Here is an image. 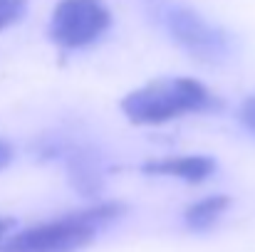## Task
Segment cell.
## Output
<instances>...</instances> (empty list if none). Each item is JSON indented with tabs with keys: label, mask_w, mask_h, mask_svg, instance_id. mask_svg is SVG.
Instances as JSON below:
<instances>
[{
	"label": "cell",
	"mask_w": 255,
	"mask_h": 252,
	"mask_svg": "<svg viewBox=\"0 0 255 252\" xmlns=\"http://www.w3.org/2000/svg\"><path fill=\"white\" fill-rule=\"evenodd\" d=\"M27 12V0H0V30L17 25Z\"/></svg>",
	"instance_id": "cell-8"
},
{
	"label": "cell",
	"mask_w": 255,
	"mask_h": 252,
	"mask_svg": "<svg viewBox=\"0 0 255 252\" xmlns=\"http://www.w3.org/2000/svg\"><path fill=\"white\" fill-rule=\"evenodd\" d=\"M144 10L154 22L166 27L171 40L193 60L203 65H221L231 57V35L223 27L208 22L193 7L169 0H144Z\"/></svg>",
	"instance_id": "cell-3"
},
{
	"label": "cell",
	"mask_w": 255,
	"mask_h": 252,
	"mask_svg": "<svg viewBox=\"0 0 255 252\" xmlns=\"http://www.w3.org/2000/svg\"><path fill=\"white\" fill-rule=\"evenodd\" d=\"M67 175H70V185L85 195V198H94L102 193L104 188V170L99 159L87 151V149H77L67 156Z\"/></svg>",
	"instance_id": "cell-6"
},
{
	"label": "cell",
	"mask_w": 255,
	"mask_h": 252,
	"mask_svg": "<svg viewBox=\"0 0 255 252\" xmlns=\"http://www.w3.org/2000/svg\"><path fill=\"white\" fill-rule=\"evenodd\" d=\"M112 25L104 0H60L52 10L47 35L62 50H82L97 42Z\"/></svg>",
	"instance_id": "cell-4"
},
{
	"label": "cell",
	"mask_w": 255,
	"mask_h": 252,
	"mask_svg": "<svg viewBox=\"0 0 255 252\" xmlns=\"http://www.w3.org/2000/svg\"><path fill=\"white\" fill-rule=\"evenodd\" d=\"M12 225H15V220H12V218H0V238H2Z\"/></svg>",
	"instance_id": "cell-11"
},
{
	"label": "cell",
	"mask_w": 255,
	"mask_h": 252,
	"mask_svg": "<svg viewBox=\"0 0 255 252\" xmlns=\"http://www.w3.org/2000/svg\"><path fill=\"white\" fill-rule=\"evenodd\" d=\"M122 213V203H97L87 210L70 213L12 235L0 245V252H77L94 240L99 225L117 220Z\"/></svg>",
	"instance_id": "cell-2"
},
{
	"label": "cell",
	"mask_w": 255,
	"mask_h": 252,
	"mask_svg": "<svg viewBox=\"0 0 255 252\" xmlns=\"http://www.w3.org/2000/svg\"><path fill=\"white\" fill-rule=\"evenodd\" d=\"M141 170L149 175H171L186 183H201L216 170V161L211 156H169L146 161Z\"/></svg>",
	"instance_id": "cell-5"
},
{
	"label": "cell",
	"mask_w": 255,
	"mask_h": 252,
	"mask_svg": "<svg viewBox=\"0 0 255 252\" xmlns=\"http://www.w3.org/2000/svg\"><path fill=\"white\" fill-rule=\"evenodd\" d=\"M238 119H241V124H243L248 131L255 134V94L243 99V104H241V109H238Z\"/></svg>",
	"instance_id": "cell-9"
},
{
	"label": "cell",
	"mask_w": 255,
	"mask_h": 252,
	"mask_svg": "<svg viewBox=\"0 0 255 252\" xmlns=\"http://www.w3.org/2000/svg\"><path fill=\"white\" fill-rule=\"evenodd\" d=\"M231 208V198L228 195H208L203 200L191 203L183 210V220L191 230H208L226 210Z\"/></svg>",
	"instance_id": "cell-7"
},
{
	"label": "cell",
	"mask_w": 255,
	"mask_h": 252,
	"mask_svg": "<svg viewBox=\"0 0 255 252\" xmlns=\"http://www.w3.org/2000/svg\"><path fill=\"white\" fill-rule=\"evenodd\" d=\"M124 116L136 126H159L183 114L218 111L221 99L193 77L154 80L122 99Z\"/></svg>",
	"instance_id": "cell-1"
},
{
	"label": "cell",
	"mask_w": 255,
	"mask_h": 252,
	"mask_svg": "<svg viewBox=\"0 0 255 252\" xmlns=\"http://www.w3.org/2000/svg\"><path fill=\"white\" fill-rule=\"evenodd\" d=\"M10 161H12V146L0 139V168H5Z\"/></svg>",
	"instance_id": "cell-10"
}]
</instances>
